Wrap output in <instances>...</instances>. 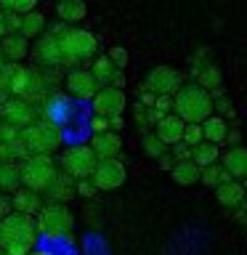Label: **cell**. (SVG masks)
Returning a JSON list of instances; mask_svg holds the SVG:
<instances>
[{
    "mask_svg": "<svg viewBox=\"0 0 247 255\" xmlns=\"http://www.w3.org/2000/svg\"><path fill=\"white\" fill-rule=\"evenodd\" d=\"M56 43H59V53H61V67H83L85 61L96 59L99 43L88 29H77V27H56Z\"/></svg>",
    "mask_w": 247,
    "mask_h": 255,
    "instance_id": "obj_1",
    "label": "cell"
},
{
    "mask_svg": "<svg viewBox=\"0 0 247 255\" xmlns=\"http://www.w3.org/2000/svg\"><path fill=\"white\" fill-rule=\"evenodd\" d=\"M37 242L35 218L11 213L0 221V250L5 255H29Z\"/></svg>",
    "mask_w": 247,
    "mask_h": 255,
    "instance_id": "obj_2",
    "label": "cell"
},
{
    "mask_svg": "<svg viewBox=\"0 0 247 255\" xmlns=\"http://www.w3.org/2000/svg\"><path fill=\"white\" fill-rule=\"evenodd\" d=\"M173 115L183 125H202L213 115V96L199 85H181L173 96Z\"/></svg>",
    "mask_w": 247,
    "mask_h": 255,
    "instance_id": "obj_3",
    "label": "cell"
},
{
    "mask_svg": "<svg viewBox=\"0 0 247 255\" xmlns=\"http://www.w3.org/2000/svg\"><path fill=\"white\" fill-rule=\"evenodd\" d=\"M19 141L27 157H51V151H56L61 143V125H53L48 120H35L29 128L19 130Z\"/></svg>",
    "mask_w": 247,
    "mask_h": 255,
    "instance_id": "obj_4",
    "label": "cell"
},
{
    "mask_svg": "<svg viewBox=\"0 0 247 255\" xmlns=\"http://www.w3.org/2000/svg\"><path fill=\"white\" fill-rule=\"evenodd\" d=\"M16 173H19V186L29 189L35 194H43V191L53 183V178L59 175V167H56L53 157H24L19 165H16Z\"/></svg>",
    "mask_w": 247,
    "mask_h": 255,
    "instance_id": "obj_5",
    "label": "cell"
},
{
    "mask_svg": "<svg viewBox=\"0 0 247 255\" xmlns=\"http://www.w3.org/2000/svg\"><path fill=\"white\" fill-rule=\"evenodd\" d=\"M35 229L37 237H51V239H61L69 237L75 229V215L67 205H56V202H43L40 213L35 215Z\"/></svg>",
    "mask_w": 247,
    "mask_h": 255,
    "instance_id": "obj_6",
    "label": "cell"
},
{
    "mask_svg": "<svg viewBox=\"0 0 247 255\" xmlns=\"http://www.w3.org/2000/svg\"><path fill=\"white\" fill-rule=\"evenodd\" d=\"M96 162L99 159L91 151V146L88 143H77V146H69L61 154V173H67L72 181H85V178H91Z\"/></svg>",
    "mask_w": 247,
    "mask_h": 255,
    "instance_id": "obj_7",
    "label": "cell"
},
{
    "mask_svg": "<svg viewBox=\"0 0 247 255\" xmlns=\"http://www.w3.org/2000/svg\"><path fill=\"white\" fill-rule=\"evenodd\" d=\"M51 93V85H48V77L43 69H35V67H21V77H19V85H16V93L13 99H21L27 104H43L45 96Z\"/></svg>",
    "mask_w": 247,
    "mask_h": 255,
    "instance_id": "obj_8",
    "label": "cell"
},
{
    "mask_svg": "<svg viewBox=\"0 0 247 255\" xmlns=\"http://www.w3.org/2000/svg\"><path fill=\"white\" fill-rule=\"evenodd\" d=\"M37 120V109L32 104L21 101V99H3L0 101V123L16 128V130H24Z\"/></svg>",
    "mask_w": 247,
    "mask_h": 255,
    "instance_id": "obj_9",
    "label": "cell"
},
{
    "mask_svg": "<svg viewBox=\"0 0 247 255\" xmlns=\"http://www.w3.org/2000/svg\"><path fill=\"white\" fill-rule=\"evenodd\" d=\"M181 85H183V77L173 67H154L146 75V83H143V88L151 96H175Z\"/></svg>",
    "mask_w": 247,
    "mask_h": 255,
    "instance_id": "obj_10",
    "label": "cell"
},
{
    "mask_svg": "<svg viewBox=\"0 0 247 255\" xmlns=\"http://www.w3.org/2000/svg\"><path fill=\"white\" fill-rule=\"evenodd\" d=\"M91 183L96 186V191H112L125 183V167L120 159H99L91 173Z\"/></svg>",
    "mask_w": 247,
    "mask_h": 255,
    "instance_id": "obj_11",
    "label": "cell"
},
{
    "mask_svg": "<svg viewBox=\"0 0 247 255\" xmlns=\"http://www.w3.org/2000/svg\"><path fill=\"white\" fill-rule=\"evenodd\" d=\"M91 101H93V115L96 117L109 120L115 115H123V109H125V93L117 91V88H101Z\"/></svg>",
    "mask_w": 247,
    "mask_h": 255,
    "instance_id": "obj_12",
    "label": "cell"
},
{
    "mask_svg": "<svg viewBox=\"0 0 247 255\" xmlns=\"http://www.w3.org/2000/svg\"><path fill=\"white\" fill-rule=\"evenodd\" d=\"M32 56H35V61L40 64V67H48V69L61 67V53H59V43H56V29L43 32V35L37 37Z\"/></svg>",
    "mask_w": 247,
    "mask_h": 255,
    "instance_id": "obj_13",
    "label": "cell"
},
{
    "mask_svg": "<svg viewBox=\"0 0 247 255\" xmlns=\"http://www.w3.org/2000/svg\"><path fill=\"white\" fill-rule=\"evenodd\" d=\"M67 91L77 101H91L99 93V85H96V80L88 69H72L67 75Z\"/></svg>",
    "mask_w": 247,
    "mask_h": 255,
    "instance_id": "obj_14",
    "label": "cell"
},
{
    "mask_svg": "<svg viewBox=\"0 0 247 255\" xmlns=\"http://www.w3.org/2000/svg\"><path fill=\"white\" fill-rule=\"evenodd\" d=\"M91 151L96 154V159H117L120 151H123V138L115 133V130H107V133H96L91 135Z\"/></svg>",
    "mask_w": 247,
    "mask_h": 255,
    "instance_id": "obj_15",
    "label": "cell"
},
{
    "mask_svg": "<svg viewBox=\"0 0 247 255\" xmlns=\"http://www.w3.org/2000/svg\"><path fill=\"white\" fill-rule=\"evenodd\" d=\"M40 197H43V202L67 205L69 199H75V197H77V194H75V181H72L67 173H61V170H59V175L53 178V183H51V186H48Z\"/></svg>",
    "mask_w": 247,
    "mask_h": 255,
    "instance_id": "obj_16",
    "label": "cell"
},
{
    "mask_svg": "<svg viewBox=\"0 0 247 255\" xmlns=\"http://www.w3.org/2000/svg\"><path fill=\"white\" fill-rule=\"evenodd\" d=\"M40 207H43V197L35 194V191L29 189H16L13 197H11V210L19 213V215H29V218H35L40 213Z\"/></svg>",
    "mask_w": 247,
    "mask_h": 255,
    "instance_id": "obj_17",
    "label": "cell"
},
{
    "mask_svg": "<svg viewBox=\"0 0 247 255\" xmlns=\"http://www.w3.org/2000/svg\"><path fill=\"white\" fill-rule=\"evenodd\" d=\"M221 167L229 173V178H231V181H239V183H242V178L247 175V149H245V146L229 149L226 154H223Z\"/></svg>",
    "mask_w": 247,
    "mask_h": 255,
    "instance_id": "obj_18",
    "label": "cell"
},
{
    "mask_svg": "<svg viewBox=\"0 0 247 255\" xmlns=\"http://www.w3.org/2000/svg\"><path fill=\"white\" fill-rule=\"evenodd\" d=\"M154 135L165 143V146H173V143H178L181 135H183V123L175 115H165L157 123V133Z\"/></svg>",
    "mask_w": 247,
    "mask_h": 255,
    "instance_id": "obj_19",
    "label": "cell"
},
{
    "mask_svg": "<svg viewBox=\"0 0 247 255\" xmlns=\"http://www.w3.org/2000/svg\"><path fill=\"white\" fill-rule=\"evenodd\" d=\"M0 53H3V61L8 59V64H19L29 53V40H24L21 35L3 37L0 40Z\"/></svg>",
    "mask_w": 247,
    "mask_h": 255,
    "instance_id": "obj_20",
    "label": "cell"
},
{
    "mask_svg": "<svg viewBox=\"0 0 247 255\" xmlns=\"http://www.w3.org/2000/svg\"><path fill=\"white\" fill-rule=\"evenodd\" d=\"M202 141H207V143H213V146H218V143H223L226 141V133H229V125H226V120L223 117H215V115H210L205 120L202 125Z\"/></svg>",
    "mask_w": 247,
    "mask_h": 255,
    "instance_id": "obj_21",
    "label": "cell"
},
{
    "mask_svg": "<svg viewBox=\"0 0 247 255\" xmlns=\"http://www.w3.org/2000/svg\"><path fill=\"white\" fill-rule=\"evenodd\" d=\"M215 199L223 205V207H242L245 202V186L239 181H229L223 186L215 189Z\"/></svg>",
    "mask_w": 247,
    "mask_h": 255,
    "instance_id": "obj_22",
    "label": "cell"
},
{
    "mask_svg": "<svg viewBox=\"0 0 247 255\" xmlns=\"http://www.w3.org/2000/svg\"><path fill=\"white\" fill-rule=\"evenodd\" d=\"M43 29H45V16L40 11H29V13L19 16V35L24 40L40 37V35H43Z\"/></svg>",
    "mask_w": 247,
    "mask_h": 255,
    "instance_id": "obj_23",
    "label": "cell"
},
{
    "mask_svg": "<svg viewBox=\"0 0 247 255\" xmlns=\"http://www.w3.org/2000/svg\"><path fill=\"white\" fill-rule=\"evenodd\" d=\"M93 75V80H96V85H104V88H109V83H112V77L117 75V67L112 64L107 56H96V59L91 61V69H88Z\"/></svg>",
    "mask_w": 247,
    "mask_h": 255,
    "instance_id": "obj_24",
    "label": "cell"
},
{
    "mask_svg": "<svg viewBox=\"0 0 247 255\" xmlns=\"http://www.w3.org/2000/svg\"><path fill=\"white\" fill-rule=\"evenodd\" d=\"M85 13H88V5L83 0H61V3L56 5V16L61 19V24L80 21V19H85Z\"/></svg>",
    "mask_w": 247,
    "mask_h": 255,
    "instance_id": "obj_25",
    "label": "cell"
},
{
    "mask_svg": "<svg viewBox=\"0 0 247 255\" xmlns=\"http://www.w3.org/2000/svg\"><path fill=\"white\" fill-rule=\"evenodd\" d=\"M170 178L178 183V186H191V183L199 181V167L191 162V159H186V162H175L170 167Z\"/></svg>",
    "mask_w": 247,
    "mask_h": 255,
    "instance_id": "obj_26",
    "label": "cell"
},
{
    "mask_svg": "<svg viewBox=\"0 0 247 255\" xmlns=\"http://www.w3.org/2000/svg\"><path fill=\"white\" fill-rule=\"evenodd\" d=\"M218 159H221V149H218V146H213V143H207V141H202L199 146L191 149V162H194L199 170H202V167L215 165Z\"/></svg>",
    "mask_w": 247,
    "mask_h": 255,
    "instance_id": "obj_27",
    "label": "cell"
},
{
    "mask_svg": "<svg viewBox=\"0 0 247 255\" xmlns=\"http://www.w3.org/2000/svg\"><path fill=\"white\" fill-rule=\"evenodd\" d=\"M194 85H199L202 91H218L221 88V69L215 67V64H205L202 69H197V83Z\"/></svg>",
    "mask_w": 247,
    "mask_h": 255,
    "instance_id": "obj_28",
    "label": "cell"
},
{
    "mask_svg": "<svg viewBox=\"0 0 247 255\" xmlns=\"http://www.w3.org/2000/svg\"><path fill=\"white\" fill-rule=\"evenodd\" d=\"M199 181H202L205 186L218 189V186H223V183H229L231 178H229V173L221 167V162H215V165H210V167H202V170H199Z\"/></svg>",
    "mask_w": 247,
    "mask_h": 255,
    "instance_id": "obj_29",
    "label": "cell"
},
{
    "mask_svg": "<svg viewBox=\"0 0 247 255\" xmlns=\"http://www.w3.org/2000/svg\"><path fill=\"white\" fill-rule=\"evenodd\" d=\"M16 189H19L16 162H0V191H16Z\"/></svg>",
    "mask_w": 247,
    "mask_h": 255,
    "instance_id": "obj_30",
    "label": "cell"
},
{
    "mask_svg": "<svg viewBox=\"0 0 247 255\" xmlns=\"http://www.w3.org/2000/svg\"><path fill=\"white\" fill-rule=\"evenodd\" d=\"M19 35V16L11 11H0V40Z\"/></svg>",
    "mask_w": 247,
    "mask_h": 255,
    "instance_id": "obj_31",
    "label": "cell"
},
{
    "mask_svg": "<svg viewBox=\"0 0 247 255\" xmlns=\"http://www.w3.org/2000/svg\"><path fill=\"white\" fill-rule=\"evenodd\" d=\"M35 0H0V11H11L16 16H24L29 11H35Z\"/></svg>",
    "mask_w": 247,
    "mask_h": 255,
    "instance_id": "obj_32",
    "label": "cell"
},
{
    "mask_svg": "<svg viewBox=\"0 0 247 255\" xmlns=\"http://www.w3.org/2000/svg\"><path fill=\"white\" fill-rule=\"evenodd\" d=\"M143 151H146L149 157L159 159V157L165 154V143L159 141V138H157L154 133H146V135H143Z\"/></svg>",
    "mask_w": 247,
    "mask_h": 255,
    "instance_id": "obj_33",
    "label": "cell"
},
{
    "mask_svg": "<svg viewBox=\"0 0 247 255\" xmlns=\"http://www.w3.org/2000/svg\"><path fill=\"white\" fill-rule=\"evenodd\" d=\"M181 143H186L189 149H194L202 143V128L199 125H183V135H181Z\"/></svg>",
    "mask_w": 247,
    "mask_h": 255,
    "instance_id": "obj_34",
    "label": "cell"
},
{
    "mask_svg": "<svg viewBox=\"0 0 247 255\" xmlns=\"http://www.w3.org/2000/svg\"><path fill=\"white\" fill-rule=\"evenodd\" d=\"M107 59L115 64L120 72H123V69L127 67V48H123V45H112L109 53H107Z\"/></svg>",
    "mask_w": 247,
    "mask_h": 255,
    "instance_id": "obj_35",
    "label": "cell"
},
{
    "mask_svg": "<svg viewBox=\"0 0 247 255\" xmlns=\"http://www.w3.org/2000/svg\"><path fill=\"white\" fill-rule=\"evenodd\" d=\"M159 115H173V96H154V107Z\"/></svg>",
    "mask_w": 247,
    "mask_h": 255,
    "instance_id": "obj_36",
    "label": "cell"
},
{
    "mask_svg": "<svg viewBox=\"0 0 247 255\" xmlns=\"http://www.w3.org/2000/svg\"><path fill=\"white\" fill-rule=\"evenodd\" d=\"M173 162H186V159H191V149L186 146V143H173V151H170Z\"/></svg>",
    "mask_w": 247,
    "mask_h": 255,
    "instance_id": "obj_37",
    "label": "cell"
},
{
    "mask_svg": "<svg viewBox=\"0 0 247 255\" xmlns=\"http://www.w3.org/2000/svg\"><path fill=\"white\" fill-rule=\"evenodd\" d=\"M75 194H80V197H93V194H96V186L91 183V178L75 181Z\"/></svg>",
    "mask_w": 247,
    "mask_h": 255,
    "instance_id": "obj_38",
    "label": "cell"
},
{
    "mask_svg": "<svg viewBox=\"0 0 247 255\" xmlns=\"http://www.w3.org/2000/svg\"><path fill=\"white\" fill-rule=\"evenodd\" d=\"M91 130H93V135H96V133H107V130H109V120L93 115V120H91Z\"/></svg>",
    "mask_w": 247,
    "mask_h": 255,
    "instance_id": "obj_39",
    "label": "cell"
},
{
    "mask_svg": "<svg viewBox=\"0 0 247 255\" xmlns=\"http://www.w3.org/2000/svg\"><path fill=\"white\" fill-rule=\"evenodd\" d=\"M11 197H5V194H0V221L5 218V215H11Z\"/></svg>",
    "mask_w": 247,
    "mask_h": 255,
    "instance_id": "obj_40",
    "label": "cell"
},
{
    "mask_svg": "<svg viewBox=\"0 0 247 255\" xmlns=\"http://www.w3.org/2000/svg\"><path fill=\"white\" fill-rule=\"evenodd\" d=\"M226 141L231 143V149H234V146H242V135H239L237 128H231V130L226 133Z\"/></svg>",
    "mask_w": 247,
    "mask_h": 255,
    "instance_id": "obj_41",
    "label": "cell"
},
{
    "mask_svg": "<svg viewBox=\"0 0 247 255\" xmlns=\"http://www.w3.org/2000/svg\"><path fill=\"white\" fill-rule=\"evenodd\" d=\"M173 165H175V162H173V157H170V154H167V151H165V154L159 157V167H162V170H170Z\"/></svg>",
    "mask_w": 247,
    "mask_h": 255,
    "instance_id": "obj_42",
    "label": "cell"
},
{
    "mask_svg": "<svg viewBox=\"0 0 247 255\" xmlns=\"http://www.w3.org/2000/svg\"><path fill=\"white\" fill-rule=\"evenodd\" d=\"M115 128H123V115L109 117V130H115Z\"/></svg>",
    "mask_w": 247,
    "mask_h": 255,
    "instance_id": "obj_43",
    "label": "cell"
},
{
    "mask_svg": "<svg viewBox=\"0 0 247 255\" xmlns=\"http://www.w3.org/2000/svg\"><path fill=\"white\" fill-rule=\"evenodd\" d=\"M29 255H53V253H43V250H32Z\"/></svg>",
    "mask_w": 247,
    "mask_h": 255,
    "instance_id": "obj_44",
    "label": "cell"
},
{
    "mask_svg": "<svg viewBox=\"0 0 247 255\" xmlns=\"http://www.w3.org/2000/svg\"><path fill=\"white\" fill-rule=\"evenodd\" d=\"M3 64H5V61H3V53H0V69H3Z\"/></svg>",
    "mask_w": 247,
    "mask_h": 255,
    "instance_id": "obj_45",
    "label": "cell"
},
{
    "mask_svg": "<svg viewBox=\"0 0 247 255\" xmlns=\"http://www.w3.org/2000/svg\"><path fill=\"white\" fill-rule=\"evenodd\" d=\"M0 255H5V253H3V250H0Z\"/></svg>",
    "mask_w": 247,
    "mask_h": 255,
    "instance_id": "obj_46",
    "label": "cell"
}]
</instances>
